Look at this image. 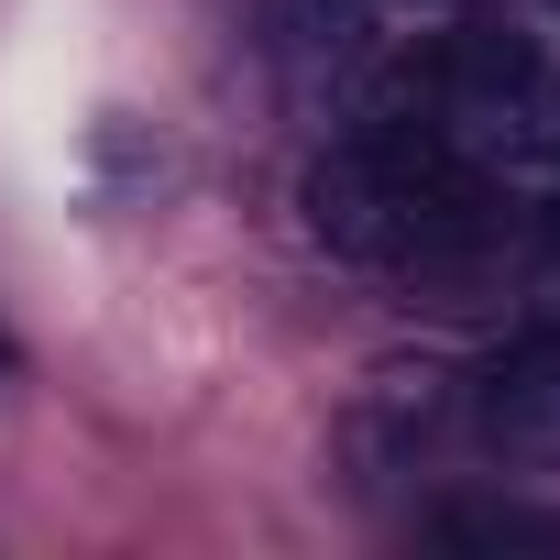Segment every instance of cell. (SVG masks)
<instances>
[{"mask_svg": "<svg viewBox=\"0 0 560 560\" xmlns=\"http://www.w3.org/2000/svg\"><path fill=\"white\" fill-rule=\"evenodd\" d=\"M549 242H560V220H549Z\"/></svg>", "mask_w": 560, "mask_h": 560, "instance_id": "obj_2", "label": "cell"}, {"mask_svg": "<svg viewBox=\"0 0 560 560\" xmlns=\"http://www.w3.org/2000/svg\"><path fill=\"white\" fill-rule=\"evenodd\" d=\"M308 12H352V0H308Z\"/></svg>", "mask_w": 560, "mask_h": 560, "instance_id": "obj_1", "label": "cell"}, {"mask_svg": "<svg viewBox=\"0 0 560 560\" xmlns=\"http://www.w3.org/2000/svg\"><path fill=\"white\" fill-rule=\"evenodd\" d=\"M549 12H560V0H549Z\"/></svg>", "mask_w": 560, "mask_h": 560, "instance_id": "obj_3", "label": "cell"}]
</instances>
